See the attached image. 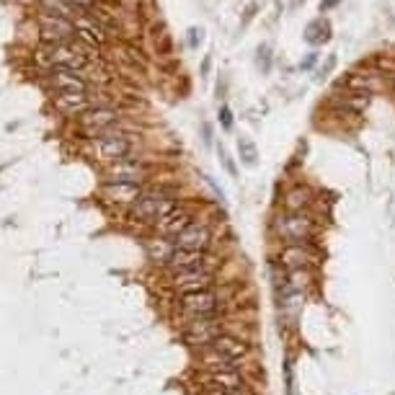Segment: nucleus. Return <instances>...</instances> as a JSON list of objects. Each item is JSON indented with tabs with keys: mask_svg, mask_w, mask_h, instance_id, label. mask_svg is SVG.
<instances>
[{
	"mask_svg": "<svg viewBox=\"0 0 395 395\" xmlns=\"http://www.w3.org/2000/svg\"><path fill=\"white\" fill-rule=\"evenodd\" d=\"M331 39V24L318 18V21H310V24L305 26V42L313 44V47H318V44L328 42Z\"/></svg>",
	"mask_w": 395,
	"mask_h": 395,
	"instance_id": "19",
	"label": "nucleus"
},
{
	"mask_svg": "<svg viewBox=\"0 0 395 395\" xmlns=\"http://www.w3.org/2000/svg\"><path fill=\"white\" fill-rule=\"evenodd\" d=\"M212 346H215L220 354H225L227 359L240 361V364L248 359V354H251V349H253V346L248 344L243 336H236V333H230V331H227V333H222V336H220Z\"/></svg>",
	"mask_w": 395,
	"mask_h": 395,
	"instance_id": "15",
	"label": "nucleus"
},
{
	"mask_svg": "<svg viewBox=\"0 0 395 395\" xmlns=\"http://www.w3.org/2000/svg\"><path fill=\"white\" fill-rule=\"evenodd\" d=\"M313 65H315V55H308V59H303V65H300V68L308 70V68H313Z\"/></svg>",
	"mask_w": 395,
	"mask_h": 395,
	"instance_id": "29",
	"label": "nucleus"
},
{
	"mask_svg": "<svg viewBox=\"0 0 395 395\" xmlns=\"http://www.w3.org/2000/svg\"><path fill=\"white\" fill-rule=\"evenodd\" d=\"M222 333H227L225 318H202V320H189L181 328V341L194 352H202L212 346Z\"/></svg>",
	"mask_w": 395,
	"mask_h": 395,
	"instance_id": "4",
	"label": "nucleus"
},
{
	"mask_svg": "<svg viewBox=\"0 0 395 395\" xmlns=\"http://www.w3.org/2000/svg\"><path fill=\"white\" fill-rule=\"evenodd\" d=\"M176 207L178 202L173 199V194L166 192V189H155V192H143V196L127 210V215H129V220H135V222L155 227L160 220L166 217V215H171Z\"/></svg>",
	"mask_w": 395,
	"mask_h": 395,
	"instance_id": "3",
	"label": "nucleus"
},
{
	"mask_svg": "<svg viewBox=\"0 0 395 395\" xmlns=\"http://www.w3.org/2000/svg\"><path fill=\"white\" fill-rule=\"evenodd\" d=\"M173 253H176V243H173L171 238L152 236L145 240V256H148V261H152L155 266H160V269L168 266V261L173 259Z\"/></svg>",
	"mask_w": 395,
	"mask_h": 395,
	"instance_id": "16",
	"label": "nucleus"
},
{
	"mask_svg": "<svg viewBox=\"0 0 395 395\" xmlns=\"http://www.w3.org/2000/svg\"><path fill=\"white\" fill-rule=\"evenodd\" d=\"M217 155H220V163H222V168H225L233 178H238V166H236V160H233V155L227 152L225 145H220V148H217Z\"/></svg>",
	"mask_w": 395,
	"mask_h": 395,
	"instance_id": "22",
	"label": "nucleus"
},
{
	"mask_svg": "<svg viewBox=\"0 0 395 395\" xmlns=\"http://www.w3.org/2000/svg\"><path fill=\"white\" fill-rule=\"evenodd\" d=\"M68 3H70V6H73V8H91V6H93V3H96V0H68Z\"/></svg>",
	"mask_w": 395,
	"mask_h": 395,
	"instance_id": "27",
	"label": "nucleus"
},
{
	"mask_svg": "<svg viewBox=\"0 0 395 395\" xmlns=\"http://www.w3.org/2000/svg\"><path fill=\"white\" fill-rule=\"evenodd\" d=\"M42 6L47 8L44 13H52V16H62V18L73 16V6H70L68 0H42Z\"/></svg>",
	"mask_w": 395,
	"mask_h": 395,
	"instance_id": "21",
	"label": "nucleus"
},
{
	"mask_svg": "<svg viewBox=\"0 0 395 395\" xmlns=\"http://www.w3.org/2000/svg\"><path fill=\"white\" fill-rule=\"evenodd\" d=\"M313 207V192L308 186H292L285 194V210L287 212H308Z\"/></svg>",
	"mask_w": 395,
	"mask_h": 395,
	"instance_id": "18",
	"label": "nucleus"
},
{
	"mask_svg": "<svg viewBox=\"0 0 395 395\" xmlns=\"http://www.w3.org/2000/svg\"><path fill=\"white\" fill-rule=\"evenodd\" d=\"M173 243H176V248H184V251H212L217 240H215V230H212L210 222L194 220Z\"/></svg>",
	"mask_w": 395,
	"mask_h": 395,
	"instance_id": "7",
	"label": "nucleus"
},
{
	"mask_svg": "<svg viewBox=\"0 0 395 395\" xmlns=\"http://www.w3.org/2000/svg\"><path fill=\"white\" fill-rule=\"evenodd\" d=\"M256 65H259L264 73H269L271 68V50L264 44V47H259V57H256Z\"/></svg>",
	"mask_w": 395,
	"mask_h": 395,
	"instance_id": "23",
	"label": "nucleus"
},
{
	"mask_svg": "<svg viewBox=\"0 0 395 395\" xmlns=\"http://www.w3.org/2000/svg\"><path fill=\"white\" fill-rule=\"evenodd\" d=\"M176 313L184 318V323L202 318H225V297L220 289L184 294V297H176Z\"/></svg>",
	"mask_w": 395,
	"mask_h": 395,
	"instance_id": "2",
	"label": "nucleus"
},
{
	"mask_svg": "<svg viewBox=\"0 0 395 395\" xmlns=\"http://www.w3.org/2000/svg\"><path fill=\"white\" fill-rule=\"evenodd\" d=\"M338 0H320V10H328V8H333Z\"/></svg>",
	"mask_w": 395,
	"mask_h": 395,
	"instance_id": "30",
	"label": "nucleus"
},
{
	"mask_svg": "<svg viewBox=\"0 0 395 395\" xmlns=\"http://www.w3.org/2000/svg\"><path fill=\"white\" fill-rule=\"evenodd\" d=\"M109 181H127V184H143V178L148 176V168H145L140 160L124 158L119 163H111L109 166Z\"/></svg>",
	"mask_w": 395,
	"mask_h": 395,
	"instance_id": "17",
	"label": "nucleus"
},
{
	"mask_svg": "<svg viewBox=\"0 0 395 395\" xmlns=\"http://www.w3.org/2000/svg\"><path fill=\"white\" fill-rule=\"evenodd\" d=\"M220 124H222V129H233V111L227 106H220Z\"/></svg>",
	"mask_w": 395,
	"mask_h": 395,
	"instance_id": "26",
	"label": "nucleus"
},
{
	"mask_svg": "<svg viewBox=\"0 0 395 395\" xmlns=\"http://www.w3.org/2000/svg\"><path fill=\"white\" fill-rule=\"evenodd\" d=\"M50 88L55 93H88L91 91V80L80 73V70H50Z\"/></svg>",
	"mask_w": 395,
	"mask_h": 395,
	"instance_id": "10",
	"label": "nucleus"
},
{
	"mask_svg": "<svg viewBox=\"0 0 395 395\" xmlns=\"http://www.w3.org/2000/svg\"><path fill=\"white\" fill-rule=\"evenodd\" d=\"M207 395H238V393H222V390H207Z\"/></svg>",
	"mask_w": 395,
	"mask_h": 395,
	"instance_id": "31",
	"label": "nucleus"
},
{
	"mask_svg": "<svg viewBox=\"0 0 395 395\" xmlns=\"http://www.w3.org/2000/svg\"><path fill=\"white\" fill-rule=\"evenodd\" d=\"M93 152L99 155V160L106 163H119V160L129 158L132 152V140L122 132H106V135L93 140Z\"/></svg>",
	"mask_w": 395,
	"mask_h": 395,
	"instance_id": "8",
	"label": "nucleus"
},
{
	"mask_svg": "<svg viewBox=\"0 0 395 395\" xmlns=\"http://www.w3.org/2000/svg\"><path fill=\"white\" fill-rule=\"evenodd\" d=\"M202 178H204V184H207V186L212 189V194L217 196V202H220V204H225V192H222V189H220V186L215 184V178H210L207 173H202Z\"/></svg>",
	"mask_w": 395,
	"mask_h": 395,
	"instance_id": "24",
	"label": "nucleus"
},
{
	"mask_svg": "<svg viewBox=\"0 0 395 395\" xmlns=\"http://www.w3.org/2000/svg\"><path fill=\"white\" fill-rule=\"evenodd\" d=\"M192 222H194V212L178 204L176 210L171 212V215H166V217H163L158 225H155V236H163V238L176 240V238L181 236V233H184V230L192 225Z\"/></svg>",
	"mask_w": 395,
	"mask_h": 395,
	"instance_id": "13",
	"label": "nucleus"
},
{
	"mask_svg": "<svg viewBox=\"0 0 395 395\" xmlns=\"http://www.w3.org/2000/svg\"><path fill=\"white\" fill-rule=\"evenodd\" d=\"M217 266L220 261L215 251H184V248H176L173 259L168 261V266L163 271L171 277V274H186V271H217Z\"/></svg>",
	"mask_w": 395,
	"mask_h": 395,
	"instance_id": "5",
	"label": "nucleus"
},
{
	"mask_svg": "<svg viewBox=\"0 0 395 395\" xmlns=\"http://www.w3.org/2000/svg\"><path fill=\"white\" fill-rule=\"evenodd\" d=\"M143 184H127V181H106L101 186V194L103 199H109L114 204H122V207H132V204L143 196Z\"/></svg>",
	"mask_w": 395,
	"mask_h": 395,
	"instance_id": "11",
	"label": "nucleus"
},
{
	"mask_svg": "<svg viewBox=\"0 0 395 395\" xmlns=\"http://www.w3.org/2000/svg\"><path fill=\"white\" fill-rule=\"evenodd\" d=\"M238 155H240L243 166H248V168H253L259 163V148L248 137H238Z\"/></svg>",
	"mask_w": 395,
	"mask_h": 395,
	"instance_id": "20",
	"label": "nucleus"
},
{
	"mask_svg": "<svg viewBox=\"0 0 395 395\" xmlns=\"http://www.w3.org/2000/svg\"><path fill=\"white\" fill-rule=\"evenodd\" d=\"M39 24H42V39L47 44H65L70 36H76V26L62 16L44 13V16L39 18Z\"/></svg>",
	"mask_w": 395,
	"mask_h": 395,
	"instance_id": "12",
	"label": "nucleus"
},
{
	"mask_svg": "<svg viewBox=\"0 0 395 395\" xmlns=\"http://www.w3.org/2000/svg\"><path fill=\"white\" fill-rule=\"evenodd\" d=\"M202 140H204V145H212V124H207V122H204L202 124Z\"/></svg>",
	"mask_w": 395,
	"mask_h": 395,
	"instance_id": "28",
	"label": "nucleus"
},
{
	"mask_svg": "<svg viewBox=\"0 0 395 395\" xmlns=\"http://www.w3.org/2000/svg\"><path fill=\"white\" fill-rule=\"evenodd\" d=\"M55 109L62 117H83L85 111L96 109V101L91 99V93H57Z\"/></svg>",
	"mask_w": 395,
	"mask_h": 395,
	"instance_id": "14",
	"label": "nucleus"
},
{
	"mask_svg": "<svg viewBox=\"0 0 395 395\" xmlns=\"http://www.w3.org/2000/svg\"><path fill=\"white\" fill-rule=\"evenodd\" d=\"M318 220L310 212H277L271 220V233L282 245H305L315 243L318 238Z\"/></svg>",
	"mask_w": 395,
	"mask_h": 395,
	"instance_id": "1",
	"label": "nucleus"
},
{
	"mask_svg": "<svg viewBox=\"0 0 395 395\" xmlns=\"http://www.w3.org/2000/svg\"><path fill=\"white\" fill-rule=\"evenodd\" d=\"M168 287L173 289L176 297L204 292V289H215L217 287V271L204 269V271H186V274H171Z\"/></svg>",
	"mask_w": 395,
	"mask_h": 395,
	"instance_id": "6",
	"label": "nucleus"
},
{
	"mask_svg": "<svg viewBox=\"0 0 395 395\" xmlns=\"http://www.w3.org/2000/svg\"><path fill=\"white\" fill-rule=\"evenodd\" d=\"M119 119H122L119 111L109 109V106H96V109L85 111L83 117H78V124H80V129H83L91 140H96V137L111 132V127L119 124Z\"/></svg>",
	"mask_w": 395,
	"mask_h": 395,
	"instance_id": "9",
	"label": "nucleus"
},
{
	"mask_svg": "<svg viewBox=\"0 0 395 395\" xmlns=\"http://www.w3.org/2000/svg\"><path fill=\"white\" fill-rule=\"evenodd\" d=\"M202 39H204V31H202V29L192 26V29H189V47H192V50H196V47L202 44Z\"/></svg>",
	"mask_w": 395,
	"mask_h": 395,
	"instance_id": "25",
	"label": "nucleus"
}]
</instances>
